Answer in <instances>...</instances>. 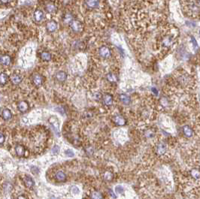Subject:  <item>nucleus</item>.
<instances>
[{"instance_id":"1","label":"nucleus","mask_w":200,"mask_h":199,"mask_svg":"<svg viewBox=\"0 0 200 199\" xmlns=\"http://www.w3.org/2000/svg\"><path fill=\"white\" fill-rule=\"evenodd\" d=\"M99 54L103 59H107L111 55V50L108 46H102L99 49Z\"/></svg>"},{"instance_id":"2","label":"nucleus","mask_w":200,"mask_h":199,"mask_svg":"<svg viewBox=\"0 0 200 199\" xmlns=\"http://www.w3.org/2000/svg\"><path fill=\"white\" fill-rule=\"evenodd\" d=\"M49 122H50V123L53 126V129L55 131L56 135L60 136V131H59V130H60V124H59L57 118L55 117H51L49 119Z\"/></svg>"},{"instance_id":"3","label":"nucleus","mask_w":200,"mask_h":199,"mask_svg":"<svg viewBox=\"0 0 200 199\" xmlns=\"http://www.w3.org/2000/svg\"><path fill=\"white\" fill-rule=\"evenodd\" d=\"M70 27L72 30L74 32H79L81 31H82L83 29V25L82 23L79 21V20H74L72 21L70 23Z\"/></svg>"},{"instance_id":"4","label":"nucleus","mask_w":200,"mask_h":199,"mask_svg":"<svg viewBox=\"0 0 200 199\" xmlns=\"http://www.w3.org/2000/svg\"><path fill=\"white\" fill-rule=\"evenodd\" d=\"M58 28V24L54 20L48 21L46 24V29L49 32H54Z\"/></svg>"},{"instance_id":"5","label":"nucleus","mask_w":200,"mask_h":199,"mask_svg":"<svg viewBox=\"0 0 200 199\" xmlns=\"http://www.w3.org/2000/svg\"><path fill=\"white\" fill-rule=\"evenodd\" d=\"M11 56L8 54H2L1 57H0V62L2 66H8L11 64Z\"/></svg>"},{"instance_id":"6","label":"nucleus","mask_w":200,"mask_h":199,"mask_svg":"<svg viewBox=\"0 0 200 199\" xmlns=\"http://www.w3.org/2000/svg\"><path fill=\"white\" fill-rule=\"evenodd\" d=\"M44 12L42 11V10H36L33 14V18H34V20L37 23L42 22V20H44Z\"/></svg>"},{"instance_id":"7","label":"nucleus","mask_w":200,"mask_h":199,"mask_svg":"<svg viewBox=\"0 0 200 199\" xmlns=\"http://www.w3.org/2000/svg\"><path fill=\"white\" fill-rule=\"evenodd\" d=\"M44 9L49 14H54L57 10L56 5L53 2H48L44 6Z\"/></svg>"},{"instance_id":"8","label":"nucleus","mask_w":200,"mask_h":199,"mask_svg":"<svg viewBox=\"0 0 200 199\" xmlns=\"http://www.w3.org/2000/svg\"><path fill=\"white\" fill-rule=\"evenodd\" d=\"M29 108H30V105H29L28 102H26V101L20 102L17 105L18 110L21 113H25V112L29 110Z\"/></svg>"},{"instance_id":"9","label":"nucleus","mask_w":200,"mask_h":199,"mask_svg":"<svg viewBox=\"0 0 200 199\" xmlns=\"http://www.w3.org/2000/svg\"><path fill=\"white\" fill-rule=\"evenodd\" d=\"M86 5L90 8H97L99 6L100 0H84Z\"/></svg>"},{"instance_id":"10","label":"nucleus","mask_w":200,"mask_h":199,"mask_svg":"<svg viewBox=\"0 0 200 199\" xmlns=\"http://www.w3.org/2000/svg\"><path fill=\"white\" fill-rule=\"evenodd\" d=\"M182 131L184 135L186 137H191L193 135V131L192 128L190 127L189 125H184L182 128Z\"/></svg>"},{"instance_id":"11","label":"nucleus","mask_w":200,"mask_h":199,"mask_svg":"<svg viewBox=\"0 0 200 199\" xmlns=\"http://www.w3.org/2000/svg\"><path fill=\"white\" fill-rule=\"evenodd\" d=\"M22 77L18 74H13L10 77V80L14 85H17L22 82Z\"/></svg>"},{"instance_id":"12","label":"nucleus","mask_w":200,"mask_h":199,"mask_svg":"<svg viewBox=\"0 0 200 199\" xmlns=\"http://www.w3.org/2000/svg\"><path fill=\"white\" fill-rule=\"evenodd\" d=\"M32 82H33V84L37 86H39L43 83V78H42V75H40V74H34V75L32 76Z\"/></svg>"},{"instance_id":"13","label":"nucleus","mask_w":200,"mask_h":199,"mask_svg":"<svg viewBox=\"0 0 200 199\" xmlns=\"http://www.w3.org/2000/svg\"><path fill=\"white\" fill-rule=\"evenodd\" d=\"M166 152V146L164 143H160L156 147V153L160 155H164Z\"/></svg>"},{"instance_id":"14","label":"nucleus","mask_w":200,"mask_h":199,"mask_svg":"<svg viewBox=\"0 0 200 199\" xmlns=\"http://www.w3.org/2000/svg\"><path fill=\"white\" fill-rule=\"evenodd\" d=\"M102 101L105 105L111 106L113 104V97L110 94H105L102 98Z\"/></svg>"},{"instance_id":"15","label":"nucleus","mask_w":200,"mask_h":199,"mask_svg":"<svg viewBox=\"0 0 200 199\" xmlns=\"http://www.w3.org/2000/svg\"><path fill=\"white\" fill-rule=\"evenodd\" d=\"M114 123L117 125H120V126H122L126 124V119L123 117L122 116L120 115H116L114 117Z\"/></svg>"},{"instance_id":"16","label":"nucleus","mask_w":200,"mask_h":199,"mask_svg":"<svg viewBox=\"0 0 200 199\" xmlns=\"http://www.w3.org/2000/svg\"><path fill=\"white\" fill-rule=\"evenodd\" d=\"M23 182L25 186H26L27 188H32L35 185L34 180H32V177H29V176H26V177H24Z\"/></svg>"},{"instance_id":"17","label":"nucleus","mask_w":200,"mask_h":199,"mask_svg":"<svg viewBox=\"0 0 200 199\" xmlns=\"http://www.w3.org/2000/svg\"><path fill=\"white\" fill-rule=\"evenodd\" d=\"M119 98H120V102L124 105H128L131 103V98H130V96L126 95V94H120L119 96Z\"/></svg>"},{"instance_id":"18","label":"nucleus","mask_w":200,"mask_h":199,"mask_svg":"<svg viewBox=\"0 0 200 199\" xmlns=\"http://www.w3.org/2000/svg\"><path fill=\"white\" fill-rule=\"evenodd\" d=\"M56 78L59 82H64L67 78V74L65 72L60 71L56 74Z\"/></svg>"},{"instance_id":"19","label":"nucleus","mask_w":200,"mask_h":199,"mask_svg":"<svg viewBox=\"0 0 200 199\" xmlns=\"http://www.w3.org/2000/svg\"><path fill=\"white\" fill-rule=\"evenodd\" d=\"M41 59H42L43 61H45V62H49L52 59V55L50 54V52L48 51H43L42 52L41 54Z\"/></svg>"},{"instance_id":"20","label":"nucleus","mask_w":200,"mask_h":199,"mask_svg":"<svg viewBox=\"0 0 200 199\" xmlns=\"http://www.w3.org/2000/svg\"><path fill=\"white\" fill-rule=\"evenodd\" d=\"M2 117L4 120H9L12 117V114L11 111L8 108H5L2 112Z\"/></svg>"},{"instance_id":"21","label":"nucleus","mask_w":200,"mask_h":199,"mask_svg":"<svg viewBox=\"0 0 200 199\" xmlns=\"http://www.w3.org/2000/svg\"><path fill=\"white\" fill-rule=\"evenodd\" d=\"M55 178L59 182H65L66 180V175L62 171H58L55 175Z\"/></svg>"},{"instance_id":"22","label":"nucleus","mask_w":200,"mask_h":199,"mask_svg":"<svg viewBox=\"0 0 200 199\" xmlns=\"http://www.w3.org/2000/svg\"><path fill=\"white\" fill-rule=\"evenodd\" d=\"M15 152H16L17 155L20 157L23 156L25 154V148L23 147L22 145H18L15 147Z\"/></svg>"},{"instance_id":"23","label":"nucleus","mask_w":200,"mask_h":199,"mask_svg":"<svg viewBox=\"0 0 200 199\" xmlns=\"http://www.w3.org/2000/svg\"><path fill=\"white\" fill-rule=\"evenodd\" d=\"M106 78L108 80V81L110 82V83H116L117 81V77L116 74L112 73V72L108 73L106 76Z\"/></svg>"},{"instance_id":"24","label":"nucleus","mask_w":200,"mask_h":199,"mask_svg":"<svg viewBox=\"0 0 200 199\" xmlns=\"http://www.w3.org/2000/svg\"><path fill=\"white\" fill-rule=\"evenodd\" d=\"M190 176L195 180L200 179V171L197 168H193L190 171Z\"/></svg>"},{"instance_id":"25","label":"nucleus","mask_w":200,"mask_h":199,"mask_svg":"<svg viewBox=\"0 0 200 199\" xmlns=\"http://www.w3.org/2000/svg\"><path fill=\"white\" fill-rule=\"evenodd\" d=\"M8 79H9V78H8V74L4 73V72L1 73V75H0V83H1V85H5L8 83Z\"/></svg>"},{"instance_id":"26","label":"nucleus","mask_w":200,"mask_h":199,"mask_svg":"<svg viewBox=\"0 0 200 199\" xmlns=\"http://www.w3.org/2000/svg\"><path fill=\"white\" fill-rule=\"evenodd\" d=\"M104 177V180L106 181H111L113 180V177H114V174L111 172V171H105L103 175Z\"/></svg>"},{"instance_id":"27","label":"nucleus","mask_w":200,"mask_h":199,"mask_svg":"<svg viewBox=\"0 0 200 199\" xmlns=\"http://www.w3.org/2000/svg\"><path fill=\"white\" fill-rule=\"evenodd\" d=\"M91 198L92 199H103V195L101 192L98 191L93 192L91 195Z\"/></svg>"},{"instance_id":"28","label":"nucleus","mask_w":200,"mask_h":199,"mask_svg":"<svg viewBox=\"0 0 200 199\" xmlns=\"http://www.w3.org/2000/svg\"><path fill=\"white\" fill-rule=\"evenodd\" d=\"M160 104H161V105H162V107H164V108L168 107V104H169L168 98L166 97H162V98L160 99Z\"/></svg>"},{"instance_id":"29","label":"nucleus","mask_w":200,"mask_h":199,"mask_svg":"<svg viewBox=\"0 0 200 199\" xmlns=\"http://www.w3.org/2000/svg\"><path fill=\"white\" fill-rule=\"evenodd\" d=\"M85 153H86L87 155L90 156V155H92L93 154V152H94V149L93 148L91 147V146H88L87 147H85Z\"/></svg>"},{"instance_id":"30","label":"nucleus","mask_w":200,"mask_h":199,"mask_svg":"<svg viewBox=\"0 0 200 199\" xmlns=\"http://www.w3.org/2000/svg\"><path fill=\"white\" fill-rule=\"evenodd\" d=\"M65 22L66 23H71V22L72 21H73V18H72V16L70 14H67L66 15V17H65Z\"/></svg>"},{"instance_id":"31","label":"nucleus","mask_w":200,"mask_h":199,"mask_svg":"<svg viewBox=\"0 0 200 199\" xmlns=\"http://www.w3.org/2000/svg\"><path fill=\"white\" fill-rule=\"evenodd\" d=\"M115 191L117 194H123L124 189L121 186H117L116 188H115Z\"/></svg>"},{"instance_id":"32","label":"nucleus","mask_w":200,"mask_h":199,"mask_svg":"<svg viewBox=\"0 0 200 199\" xmlns=\"http://www.w3.org/2000/svg\"><path fill=\"white\" fill-rule=\"evenodd\" d=\"M65 154H66L67 156H68V157H73L74 155L73 151L71 150V149H67V150H66V151H65Z\"/></svg>"},{"instance_id":"33","label":"nucleus","mask_w":200,"mask_h":199,"mask_svg":"<svg viewBox=\"0 0 200 199\" xmlns=\"http://www.w3.org/2000/svg\"><path fill=\"white\" fill-rule=\"evenodd\" d=\"M145 135L148 137H152L154 135V132H153L151 130H148V131L145 132Z\"/></svg>"},{"instance_id":"34","label":"nucleus","mask_w":200,"mask_h":199,"mask_svg":"<svg viewBox=\"0 0 200 199\" xmlns=\"http://www.w3.org/2000/svg\"><path fill=\"white\" fill-rule=\"evenodd\" d=\"M71 192L73 194H74V195H76V194H78L79 192V189H78V188L77 186H72L71 188Z\"/></svg>"},{"instance_id":"35","label":"nucleus","mask_w":200,"mask_h":199,"mask_svg":"<svg viewBox=\"0 0 200 199\" xmlns=\"http://www.w3.org/2000/svg\"><path fill=\"white\" fill-rule=\"evenodd\" d=\"M60 151V147L57 145H55L52 149V153L54 154H57Z\"/></svg>"},{"instance_id":"36","label":"nucleus","mask_w":200,"mask_h":199,"mask_svg":"<svg viewBox=\"0 0 200 199\" xmlns=\"http://www.w3.org/2000/svg\"><path fill=\"white\" fill-rule=\"evenodd\" d=\"M5 137L3 133H1V135H0V143H1V145L3 144V143H4L5 141Z\"/></svg>"},{"instance_id":"37","label":"nucleus","mask_w":200,"mask_h":199,"mask_svg":"<svg viewBox=\"0 0 200 199\" xmlns=\"http://www.w3.org/2000/svg\"><path fill=\"white\" fill-rule=\"evenodd\" d=\"M31 171H32V172L34 174H37L38 173V171H38V168H36V167H32V170H31Z\"/></svg>"},{"instance_id":"38","label":"nucleus","mask_w":200,"mask_h":199,"mask_svg":"<svg viewBox=\"0 0 200 199\" xmlns=\"http://www.w3.org/2000/svg\"><path fill=\"white\" fill-rule=\"evenodd\" d=\"M10 2H11V0H1V3H2V5L8 4V3H9Z\"/></svg>"},{"instance_id":"39","label":"nucleus","mask_w":200,"mask_h":199,"mask_svg":"<svg viewBox=\"0 0 200 199\" xmlns=\"http://www.w3.org/2000/svg\"><path fill=\"white\" fill-rule=\"evenodd\" d=\"M108 192H110V195H111V196L112 198H116V195H114V192H112L111 190V189H109V190H108Z\"/></svg>"},{"instance_id":"40","label":"nucleus","mask_w":200,"mask_h":199,"mask_svg":"<svg viewBox=\"0 0 200 199\" xmlns=\"http://www.w3.org/2000/svg\"><path fill=\"white\" fill-rule=\"evenodd\" d=\"M152 91H153V92L155 94V95H157V94H158V91H157L156 89H154V88H153L152 89Z\"/></svg>"},{"instance_id":"41","label":"nucleus","mask_w":200,"mask_h":199,"mask_svg":"<svg viewBox=\"0 0 200 199\" xmlns=\"http://www.w3.org/2000/svg\"><path fill=\"white\" fill-rule=\"evenodd\" d=\"M17 199H26V197H24L23 195H20V196L17 198Z\"/></svg>"},{"instance_id":"42","label":"nucleus","mask_w":200,"mask_h":199,"mask_svg":"<svg viewBox=\"0 0 200 199\" xmlns=\"http://www.w3.org/2000/svg\"><path fill=\"white\" fill-rule=\"evenodd\" d=\"M199 36H200V30H199Z\"/></svg>"}]
</instances>
